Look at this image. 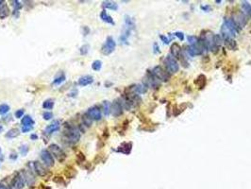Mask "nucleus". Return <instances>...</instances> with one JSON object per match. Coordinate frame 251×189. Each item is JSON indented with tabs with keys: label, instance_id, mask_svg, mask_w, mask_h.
<instances>
[{
	"label": "nucleus",
	"instance_id": "nucleus-1",
	"mask_svg": "<svg viewBox=\"0 0 251 189\" xmlns=\"http://www.w3.org/2000/svg\"><path fill=\"white\" fill-rule=\"evenodd\" d=\"M239 31H240V28L232 19H226L221 27V34H222L223 39L232 38L239 32Z\"/></svg>",
	"mask_w": 251,
	"mask_h": 189
},
{
	"label": "nucleus",
	"instance_id": "nucleus-2",
	"mask_svg": "<svg viewBox=\"0 0 251 189\" xmlns=\"http://www.w3.org/2000/svg\"><path fill=\"white\" fill-rule=\"evenodd\" d=\"M67 129L64 132V136L66 141L70 143H76L80 139V132L74 126H66Z\"/></svg>",
	"mask_w": 251,
	"mask_h": 189
},
{
	"label": "nucleus",
	"instance_id": "nucleus-3",
	"mask_svg": "<svg viewBox=\"0 0 251 189\" xmlns=\"http://www.w3.org/2000/svg\"><path fill=\"white\" fill-rule=\"evenodd\" d=\"M164 64L167 68V70L169 71L170 73H176L179 69V65L177 62L176 59L173 57L171 54L167 55L164 59Z\"/></svg>",
	"mask_w": 251,
	"mask_h": 189
},
{
	"label": "nucleus",
	"instance_id": "nucleus-4",
	"mask_svg": "<svg viewBox=\"0 0 251 189\" xmlns=\"http://www.w3.org/2000/svg\"><path fill=\"white\" fill-rule=\"evenodd\" d=\"M49 152L59 162H63L65 160V158H66L65 152L57 144H51L49 146Z\"/></svg>",
	"mask_w": 251,
	"mask_h": 189
},
{
	"label": "nucleus",
	"instance_id": "nucleus-5",
	"mask_svg": "<svg viewBox=\"0 0 251 189\" xmlns=\"http://www.w3.org/2000/svg\"><path fill=\"white\" fill-rule=\"evenodd\" d=\"M115 46H116V43L115 41L113 40L112 37L109 36L106 39V42L105 44L102 45V48H101V52L103 53L104 55H110L111 53L114 51L115 49Z\"/></svg>",
	"mask_w": 251,
	"mask_h": 189
},
{
	"label": "nucleus",
	"instance_id": "nucleus-6",
	"mask_svg": "<svg viewBox=\"0 0 251 189\" xmlns=\"http://www.w3.org/2000/svg\"><path fill=\"white\" fill-rule=\"evenodd\" d=\"M26 181L25 178H24V175L21 172H17L14 176V178L11 181V186H13L14 189H22L24 186H25Z\"/></svg>",
	"mask_w": 251,
	"mask_h": 189
},
{
	"label": "nucleus",
	"instance_id": "nucleus-7",
	"mask_svg": "<svg viewBox=\"0 0 251 189\" xmlns=\"http://www.w3.org/2000/svg\"><path fill=\"white\" fill-rule=\"evenodd\" d=\"M41 159L46 167H50L54 165V158L51 153L47 150H43L41 151Z\"/></svg>",
	"mask_w": 251,
	"mask_h": 189
},
{
	"label": "nucleus",
	"instance_id": "nucleus-8",
	"mask_svg": "<svg viewBox=\"0 0 251 189\" xmlns=\"http://www.w3.org/2000/svg\"><path fill=\"white\" fill-rule=\"evenodd\" d=\"M152 74L160 80L166 81V80H168V79H169L168 73L165 72V71L163 69V67H160V66L154 67L153 70H152Z\"/></svg>",
	"mask_w": 251,
	"mask_h": 189
},
{
	"label": "nucleus",
	"instance_id": "nucleus-9",
	"mask_svg": "<svg viewBox=\"0 0 251 189\" xmlns=\"http://www.w3.org/2000/svg\"><path fill=\"white\" fill-rule=\"evenodd\" d=\"M30 167L35 171V173L37 175H39V176L44 177L47 174V170L45 168L44 165L38 161L30 162Z\"/></svg>",
	"mask_w": 251,
	"mask_h": 189
},
{
	"label": "nucleus",
	"instance_id": "nucleus-10",
	"mask_svg": "<svg viewBox=\"0 0 251 189\" xmlns=\"http://www.w3.org/2000/svg\"><path fill=\"white\" fill-rule=\"evenodd\" d=\"M111 113L114 116H119L123 114V103L120 101V99H115L111 104Z\"/></svg>",
	"mask_w": 251,
	"mask_h": 189
},
{
	"label": "nucleus",
	"instance_id": "nucleus-11",
	"mask_svg": "<svg viewBox=\"0 0 251 189\" xmlns=\"http://www.w3.org/2000/svg\"><path fill=\"white\" fill-rule=\"evenodd\" d=\"M87 114L93 120H100L101 116H102V115H101V111L97 107H95V106H93V107L89 108L87 111Z\"/></svg>",
	"mask_w": 251,
	"mask_h": 189
},
{
	"label": "nucleus",
	"instance_id": "nucleus-12",
	"mask_svg": "<svg viewBox=\"0 0 251 189\" xmlns=\"http://www.w3.org/2000/svg\"><path fill=\"white\" fill-rule=\"evenodd\" d=\"M59 128H61V122L59 120H54L51 124H49V125L45 128V133L51 134L55 132H58Z\"/></svg>",
	"mask_w": 251,
	"mask_h": 189
},
{
	"label": "nucleus",
	"instance_id": "nucleus-13",
	"mask_svg": "<svg viewBox=\"0 0 251 189\" xmlns=\"http://www.w3.org/2000/svg\"><path fill=\"white\" fill-rule=\"evenodd\" d=\"M233 21L235 22L236 25L239 27V28H243L247 25V17L244 16V13H239L238 15L235 16V19H232Z\"/></svg>",
	"mask_w": 251,
	"mask_h": 189
},
{
	"label": "nucleus",
	"instance_id": "nucleus-14",
	"mask_svg": "<svg viewBox=\"0 0 251 189\" xmlns=\"http://www.w3.org/2000/svg\"><path fill=\"white\" fill-rule=\"evenodd\" d=\"M146 81H147V83H146V86H150L152 88H157L159 86V80L158 79L155 77L152 73H148L147 77H146Z\"/></svg>",
	"mask_w": 251,
	"mask_h": 189
},
{
	"label": "nucleus",
	"instance_id": "nucleus-15",
	"mask_svg": "<svg viewBox=\"0 0 251 189\" xmlns=\"http://www.w3.org/2000/svg\"><path fill=\"white\" fill-rule=\"evenodd\" d=\"M171 55L174 58L181 59V57H182V51H181L180 46H179L177 44H174L171 46Z\"/></svg>",
	"mask_w": 251,
	"mask_h": 189
},
{
	"label": "nucleus",
	"instance_id": "nucleus-16",
	"mask_svg": "<svg viewBox=\"0 0 251 189\" xmlns=\"http://www.w3.org/2000/svg\"><path fill=\"white\" fill-rule=\"evenodd\" d=\"M22 173L24 175V178H25V181L26 182L28 185H30L32 186V184L34 182L35 179H34V176L32 175L31 173V171L30 170H26V169H24L22 171Z\"/></svg>",
	"mask_w": 251,
	"mask_h": 189
},
{
	"label": "nucleus",
	"instance_id": "nucleus-17",
	"mask_svg": "<svg viewBox=\"0 0 251 189\" xmlns=\"http://www.w3.org/2000/svg\"><path fill=\"white\" fill-rule=\"evenodd\" d=\"M21 124H22V127L24 128H33L34 120L32 119V117L30 115H25L22 118Z\"/></svg>",
	"mask_w": 251,
	"mask_h": 189
},
{
	"label": "nucleus",
	"instance_id": "nucleus-18",
	"mask_svg": "<svg viewBox=\"0 0 251 189\" xmlns=\"http://www.w3.org/2000/svg\"><path fill=\"white\" fill-rule=\"evenodd\" d=\"M93 82H94V78L92 76H83L79 80V85L84 87V86L92 84Z\"/></svg>",
	"mask_w": 251,
	"mask_h": 189
},
{
	"label": "nucleus",
	"instance_id": "nucleus-19",
	"mask_svg": "<svg viewBox=\"0 0 251 189\" xmlns=\"http://www.w3.org/2000/svg\"><path fill=\"white\" fill-rule=\"evenodd\" d=\"M131 149H132V144H131V143H124V144H122L120 147H118L117 151L128 155V154H129V153H130Z\"/></svg>",
	"mask_w": 251,
	"mask_h": 189
},
{
	"label": "nucleus",
	"instance_id": "nucleus-20",
	"mask_svg": "<svg viewBox=\"0 0 251 189\" xmlns=\"http://www.w3.org/2000/svg\"><path fill=\"white\" fill-rule=\"evenodd\" d=\"M100 18H101V20H102V21H104V22H106L108 24H110V25H115V23H114V21H113V19L111 18V16H110L109 14H108L106 10L101 11Z\"/></svg>",
	"mask_w": 251,
	"mask_h": 189
},
{
	"label": "nucleus",
	"instance_id": "nucleus-21",
	"mask_svg": "<svg viewBox=\"0 0 251 189\" xmlns=\"http://www.w3.org/2000/svg\"><path fill=\"white\" fill-rule=\"evenodd\" d=\"M65 79H66V77H65L64 73H63V72H59V73H58V75L55 77V79H54L53 84H54V85H59V84L62 83V82L65 80Z\"/></svg>",
	"mask_w": 251,
	"mask_h": 189
},
{
	"label": "nucleus",
	"instance_id": "nucleus-22",
	"mask_svg": "<svg viewBox=\"0 0 251 189\" xmlns=\"http://www.w3.org/2000/svg\"><path fill=\"white\" fill-rule=\"evenodd\" d=\"M125 24H126V28L129 29V31H132V29L135 28L134 21L132 20V18H130L128 15L125 16Z\"/></svg>",
	"mask_w": 251,
	"mask_h": 189
},
{
	"label": "nucleus",
	"instance_id": "nucleus-23",
	"mask_svg": "<svg viewBox=\"0 0 251 189\" xmlns=\"http://www.w3.org/2000/svg\"><path fill=\"white\" fill-rule=\"evenodd\" d=\"M10 14V9L7 5H2L1 7H0V18L1 19H5L6 17L9 16Z\"/></svg>",
	"mask_w": 251,
	"mask_h": 189
},
{
	"label": "nucleus",
	"instance_id": "nucleus-24",
	"mask_svg": "<svg viewBox=\"0 0 251 189\" xmlns=\"http://www.w3.org/2000/svg\"><path fill=\"white\" fill-rule=\"evenodd\" d=\"M225 41V43H226V45L228 48L231 49V50H235L236 49V47H237V45H236V42L234 40H233L232 38H228V39H224Z\"/></svg>",
	"mask_w": 251,
	"mask_h": 189
},
{
	"label": "nucleus",
	"instance_id": "nucleus-25",
	"mask_svg": "<svg viewBox=\"0 0 251 189\" xmlns=\"http://www.w3.org/2000/svg\"><path fill=\"white\" fill-rule=\"evenodd\" d=\"M103 7L106 9H109V10H118V5L115 2H111V1H104Z\"/></svg>",
	"mask_w": 251,
	"mask_h": 189
},
{
	"label": "nucleus",
	"instance_id": "nucleus-26",
	"mask_svg": "<svg viewBox=\"0 0 251 189\" xmlns=\"http://www.w3.org/2000/svg\"><path fill=\"white\" fill-rule=\"evenodd\" d=\"M19 134H20V131L18 129H10V131L7 133H6V137L13 139V138L17 137Z\"/></svg>",
	"mask_w": 251,
	"mask_h": 189
},
{
	"label": "nucleus",
	"instance_id": "nucleus-27",
	"mask_svg": "<svg viewBox=\"0 0 251 189\" xmlns=\"http://www.w3.org/2000/svg\"><path fill=\"white\" fill-rule=\"evenodd\" d=\"M242 8H243V10H244V13L251 16V4H249L247 1H243L242 2Z\"/></svg>",
	"mask_w": 251,
	"mask_h": 189
},
{
	"label": "nucleus",
	"instance_id": "nucleus-28",
	"mask_svg": "<svg viewBox=\"0 0 251 189\" xmlns=\"http://www.w3.org/2000/svg\"><path fill=\"white\" fill-rule=\"evenodd\" d=\"M111 104L109 101H104L103 102V113L104 115L107 116L111 114Z\"/></svg>",
	"mask_w": 251,
	"mask_h": 189
},
{
	"label": "nucleus",
	"instance_id": "nucleus-29",
	"mask_svg": "<svg viewBox=\"0 0 251 189\" xmlns=\"http://www.w3.org/2000/svg\"><path fill=\"white\" fill-rule=\"evenodd\" d=\"M92 118L89 116V115L86 113V114H84L82 115V122H83V124H84V125H86L87 127H90L92 125Z\"/></svg>",
	"mask_w": 251,
	"mask_h": 189
},
{
	"label": "nucleus",
	"instance_id": "nucleus-30",
	"mask_svg": "<svg viewBox=\"0 0 251 189\" xmlns=\"http://www.w3.org/2000/svg\"><path fill=\"white\" fill-rule=\"evenodd\" d=\"M54 107V100L52 99H46L43 103V108L46 110H50Z\"/></svg>",
	"mask_w": 251,
	"mask_h": 189
},
{
	"label": "nucleus",
	"instance_id": "nucleus-31",
	"mask_svg": "<svg viewBox=\"0 0 251 189\" xmlns=\"http://www.w3.org/2000/svg\"><path fill=\"white\" fill-rule=\"evenodd\" d=\"M10 106L8 104H1L0 105V115H6L10 112Z\"/></svg>",
	"mask_w": 251,
	"mask_h": 189
},
{
	"label": "nucleus",
	"instance_id": "nucleus-32",
	"mask_svg": "<svg viewBox=\"0 0 251 189\" xmlns=\"http://www.w3.org/2000/svg\"><path fill=\"white\" fill-rule=\"evenodd\" d=\"M101 67H102V62L99 61V60L94 61V62L92 63V68H93L94 71H99V70L101 69Z\"/></svg>",
	"mask_w": 251,
	"mask_h": 189
},
{
	"label": "nucleus",
	"instance_id": "nucleus-33",
	"mask_svg": "<svg viewBox=\"0 0 251 189\" xmlns=\"http://www.w3.org/2000/svg\"><path fill=\"white\" fill-rule=\"evenodd\" d=\"M11 4H13V8H14L13 11H19V10L22 9V7H23V5L21 4V2L18 1V0H14V1H11Z\"/></svg>",
	"mask_w": 251,
	"mask_h": 189
},
{
	"label": "nucleus",
	"instance_id": "nucleus-34",
	"mask_svg": "<svg viewBox=\"0 0 251 189\" xmlns=\"http://www.w3.org/2000/svg\"><path fill=\"white\" fill-rule=\"evenodd\" d=\"M19 150H20V153H21V154H22L23 156H26V155L27 154L28 150H29L27 145H22V146L20 147Z\"/></svg>",
	"mask_w": 251,
	"mask_h": 189
},
{
	"label": "nucleus",
	"instance_id": "nucleus-35",
	"mask_svg": "<svg viewBox=\"0 0 251 189\" xmlns=\"http://www.w3.org/2000/svg\"><path fill=\"white\" fill-rule=\"evenodd\" d=\"M89 49H90V46L89 45H82L80 47V54L81 55H87V53L89 52Z\"/></svg>",
	"mask_w": 251,
	"mask_h": 189
},
{
	"label": "nucleus",
	"instance_id": "nucleus-36",
	"mask_svg": "<svg viewBox=\"0 0 251 189\" xmlns=\"http://www.w3.org/2000/svg\"><path fill=\"white\" fill-rule=\"evenodd\" d=\"M75 170L76 169H74L73 167H68V171L67 170L65 171V175H66V177H68V178H71V174L70 173H72V175L75 176L76 175V171Z\"/></svg>",
	"mask_w": 251,
	"mask_h": 189
},
{
	"label": "nucleus",
	"instance_id": "nucleus-37",
	"mask_svg": "<svg viewBox=\"0 0 251 189\" xmlns=\"http://www.w3.org/2000/svg\"><path fill=\"white\" fill-rule=\"evenodd\" d=\"M52 117H53V114L50 113V112H45L43 114V118L45 120H50Z\"/></svg>",
	"mask_w": 251,
	"mask_h": 189
},
{
	"label": "nucleus",
	"instance_id": "nucleus-38",
	"mask_svg": "<svg viewBox=\"0 0 251 189\" xmlns=\"http://www.w3.org/2000/svg\"><path fill=\"white\" fill-rule=\"evenodd\" d=\"M197 39L195 36H188V42L191 44V45H195L197 43Z\"/></svg>",
	"mask_w": 251,
	"mask_h": 189
},
{
	"label": "nucleus",
	"instance_id": "nucleus-39",
	"mask_svg": "<svg viewBox=\"0 0 251 189\" xmlns=\"http://www.w3.org/2000/svg\"><path fill=\"white\" fill-rule=\"evenodd\" d=\"M24 113H25V111H24L23 109H20V110H18L15 112V116L16 118H21L23 115H24Z\"/></svg>",
	"mask_w": 251,
	"mask_h": 189
},
{
	"label": "nucleus",
	"instance_id": "nucleus-40",
	"mask_svg": "<svg viewBox=\"0 0 251 189\" xmlns=\"http://www.w3.org/2000/svg\"><path fill=\"white\" fill-rule=\"evenodd\" d=\"M160 38L161 40L163 41V43H164V44H169V43L171 42V39H172L171 37H169V38H168V37H165V36H163V35H160Z\"/></svg>",
	"mask_w": 251,
	"mask_h": 189
},
{
	"label": "nucleus",
	"instance_id": "nucleus-41",
	"mask_svg": "<svg viewBox=\"0 0 251 189\" xmlns=\"http://www.w3.org/2000/svg\"><path fill=\"white\" fill-rule=\"evenodd\" d=\"M85 160V157H84V154H83V153H79V154H77V162L79 163H82L83 161Z\"/></svg>",
	"mask_w": 251,
	"mask_h": 189
},
{
	"label": "nucleus",
	"instance_id": "nucleus-42",
	"mask_svg": "<svg viewBox=\"0 0 251 189\" xmlns=\"http://www.w3.org/2000/svg\"><path fill=\"white\" fill-rule=\"evenodd\" d=\"M175 36L177 37L180 41H183V39H184V34H183L182 32H179V31H177V32L175 33Z\"/></svg>",
	"mask_w": 251,
	"mask_h": 189
},
{
	"label": "nucleus",
	"instance_id": "nucleus-43",
	"mask_svg": "<svg viewBox=\"0 0 251 189\" xmlns=\"http://www.w3.org/2000/svg\"><path fill=\"white\" fill-rule=\"evenodd\" d=\"M17 157H18L17 154H16V153H13V152L10 153V160H13H13H16Z\"/></svg>",
	"mask_w": 251,
	"mask_h": 189
},
{
	"label": "nucleus",
	"instance_id": "nucleus-44",
	"mask_svg": "<svg viewBox=\"0 0 251 189\" xmlns=\"http://www.w3.org/2000/svg\"><path fill=\"white\" fill-rule=\"evenodd\" d=\"M83 31H84V35H85V36L90 32V29L87 27H83Z\"/></svg>",
	"mask_w": 251,
	"mask_h": 189
},
{
	"label": "nucleus",
	"instance_id": "nucleus-45",
	"mask_svg": "<svg viewBox=\"0 0 251 189\" xmlns=\"http://www.w3.org/2000/svg\"><path fill=\"white\" fill-rule=\"evenodd\" d=\"M154 52L155 53H158L159 52V47H158V45L157 44H154Z\"/></svg>",
	"mask_w": 251,
	"mask_h": 189
},
{
	"label": "nucleus",
	"instance_id": "nucleus-46",
	"mask_svg": "<svg viewBox=\"0 0 251 189\" xmlns=\"http://www.w3.org/2000/svg\"><path fill=\"white\" fill-rule=\"evenodd\" d=\"M30 138H31V140H37L38 136H37V135H36V134H31Z\"/></svg>",
	"mask_w": 251,
	"mask_h": 189
},
{
	"label": "nucleus",
	"instance_id": "nucleus-47",
	"mask_svg": "<svg viewBox=\"0 0 251 189\" xmlns=\"http://www.w3.org/2000/svg\"><path fill=\"white\" fill-rule=\"evenodd\" d=\"M0 189H10L8 186H6V185H2V184H0Z\"/></svg>",
	"mask_w": 251,
	"mask_h": 189
},
{
	"label": "nucleus",
	"instance_id": "nucleus-48",
	"mask_svg": "<svg viewBox=\"0 0 251 189\" xmlns=\"http://www.w3.org/2000/svg\"><path fill=\"white\" fill-rule=\"evenodd\" d=\"M202 10H210V7H209V6H206V7H205V6H203V7H202Z\"/></svg>",
	"mask_w": 251,
	"mask_h": 189
},
{
	"label": "nucleus",
	"instance_id": "nucleus-49",
	"mask_svg": "<svg viewBox=\"0 0 251 189\" xmlns=\"http://www.w3.org/2000/svg\"><path fill=\"white\" fill-rule=\"evenodd\" d=\"M3 3H4V0H0V6H2V5H4Z\"/></svg>",
	"mask_w": 251,
	"mask_h": 189
},
{
	"label": "nucleus",
	"instance_id": "nucleus-50",
	"mask_svg": "<svg viewBox=\"0 0 251 189\" xmlns=\"http://www.w3.org/2000/svg\"><path fill=\"white\" fill-rule=\"evenodd\" d=\"M2 131H3V127L0 126V132H2Z\"/></svg>",
	"mask_w": 251,
	"mask_h": 189
},
{
	"label": "nucleus",
	"instance_id": "nucleus-51",
	"mask_svg": "<svg viewBox=\"0 0 251 189\" xmlns=\"http://www.w3.org/2000/svg\"><path fill=\"white\" fill-rule=\"evenodd\" d=\"M43 189H51V188H50V187H48V186H47V187H44Z\"/></svg>",
	"mask_w": 251,
	"mask_h": 189
},
{
	"label": "nucleus",
	"instance_id": "nucleus-52",
	"mask_svg": "<svg viewBox=\"0 0 251 189\" xmlns=\"http://www.w3.org/2000/svg\"><path fill=\"white\" fill-rule=\"evenodd\" d=\"M1 153H2V150H1V147H0V155H1Z\"/></svg>",
	"mask_w": 251,
	"mask_h": 189
}]
</instances>
